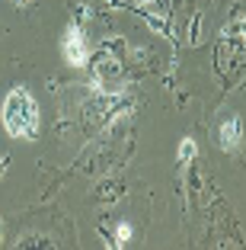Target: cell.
I'll return each instance as SVG.
<instances>
[{
  "mask_svg": "<svg viewBox=\"0 0 246 250\" xmlns=\"http://www.w3.org/2000/svg\"><path fill=\"white\" fill-rule=\"evenodd\" d=\"M224 36H233V39H246V16L240 22H233V26H227Z\"/></svg>",
  "mask_w": 246,
  "mask_h": 250,
  "instance_id": "7",
  "label": "cell"
},
{
  "mask_svg": "<svg viewBox=\"0 0 246 250\" xmlns=\"http://www.w3.org/2000/svg\"><path fill=\"white\" fill-rule=\"evenodd\" d=\"M16 7H26V3H32V0H13Z\"/></svg>",
  "mask_w": 246,
  "mask_h": 250,
  "instance_id": "9",
  "label": "cell"
},
{
  "mask_svg": "<svg viewBox=\"0 0 246 250\" xmlns=\"http://www.w3.org/2000/svg\"><path fill=\"white\" fill-rule=\"evenodd\" d=\"M38 103L26 87H13L3 100V128L10 138L32 141L38 135Z\"/></svg>",
  "mask_w": 246,
  "mask_h": 250,
  "instance_id": "1",
  "label": "cell"
},
{
  "mask_svg": "<svg viewBox=\"0 0 246 250\" xmlns=\"http://www.w3.org/2000/svg\"><path fill=\"white\" fill-rule=\"evenodd\" d=\"M61 52H64V61L74 67H83L90 61V48H87V36H83V26L71 22L64 29V39H61Z\"/></svg>",
  "mask_w": 246,
  "mask_h": 250,
  "instance_id": "3",
  "label": "cell"
},
{
  "mask_svg": "<svg viewBox=\"0 0 246 250\" xmlns=\"http://www.w3.org/2000/svg\"><path fill=\"white\" fill-rule=\"evenodd\" d=\"M3 170H7V154H0V177H3Z\"/></svg>",
  "mask_w": 246,
  "mask_h": 250,
  "instance_id": "8",
  "label": "cell"
},
{
  "mask_svg": "<svg viewBox=\"0 0 246 250\" xmlns=\"http://www.w3.org/2000/svg\"><path fill=\"white\" fill-rule=\"evenodd\" d=\"M99 234H102V241H106V247L118 250V247H125V244L131 241V225H128V221H118L115 231H102L99 228Z\"/></svg>",
  "mask_w": 246,
  "mask_h": 250,
  "instance_id": "5",
  "label": "cell"
},
{
  "mask_svg": "<svg viewBox=\"0 0 246 250\" xmlns=\"http://www.w3.org/2000/svg\"><path fill=\"white\" fill-rule=\"evenodd\" d=\"M195 154H198L195 141H192V138H186V141L179 145V164H182V167H186V164H192V161H195Z\"/></svg>",
  "mask_w": 246,
  "mask_h": 250,
  "instance_id": "6",
  "label": "cell"
},
{
  "mask_svg": "<svg viewBox=\"0 0 246 250\" xmlns=\"http://www.w3.org/2000/svg\"><path fill=\"white\" fill-rule=\"evenodd\" d=\"M138 3H141V7H147V3H151V0H138Z\"/></svg>",
  "mask_w": 246,
  "mask_h": 250,
  "instance_id": "10",
  "label": "cell"
},
{
  "mask_svg": "<svg viewBox=\"0 0 246 250\" xmlns=\"http://www.w3.org/2000/svg\"><path fill=\"white\" fill-rule=\"evenodd\" d=\"M118 52H122V42H109L93 55V81L96 83L106 87L109 81L122 77V58H118Z\"/></svg>",
  "mask_w": 246,
  "mask_h": 250,
  "instance_id": "2",
  "label": "cell"
},
{
  "mask_svg": "<svg viewBox=\"0 0 246 250\" xmlns=\"http://www.w3.org/2000/svg\"><path fill=\"white\" fill-rule=\"evenodd\" d=\"M240 141H243V119L240 116H230L224 125H221V132H217V145H221V151H237Z\"/></svg>",
  "mask_w": 246,
  "mask_h": 250,
  "instance_id": "4",
  "label": "cell"
}]
</instances>
